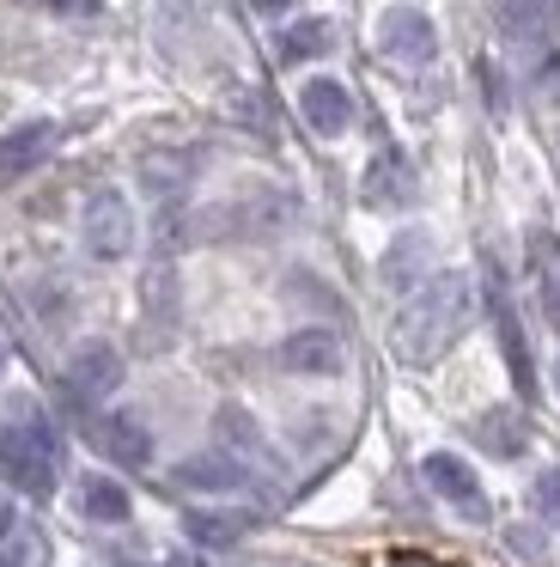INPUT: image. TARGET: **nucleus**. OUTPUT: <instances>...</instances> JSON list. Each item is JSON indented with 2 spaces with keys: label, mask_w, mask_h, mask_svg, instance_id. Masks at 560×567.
Here are the masks:
<instances>
[{
  "label": "nucleus",
  "mask_w": 560,
  "mask_h": 567,
  "mask_svg": "<svg viewBox=\"0 0 560 567\" xmlns=\"http://www.w3.org/2000/svg\"><path fill=\"white\" fill-rule=\"evenodd\" d=\"M469 323H475V287H469V275L438 269V275H426V281L408 293V306L396 311L390 342H396V360H408V367H438V360L463 342V330H469Z\"/></svg>",
  "instance_id": "nucleus-1"
},
{
  "label": "nucleus",
  "mask_w": 560,
  "mask_h": 567,
  "mask_svg": "<svg viewBox=\"0 0 560 567\" xmlns=\"http://www.w3.org/2000/svg\"><path fill=\"white\" fill-rule=\"evenodd\" d=\"M0 476L24 494V501H49L61 482V433L49 421L24 415L0 427Z\"/></svg>",
  "instance_id": "nucleus-2"
},
{
  "label": "nucleus",
  "mask_w": 560,
  "mask_h": 567,
  "mask_svg": "<svg viewBox=\"0 0 560 567\" xmlns=\"http://www.w3.org/2000/svg\"><path fill=\"white\" fill-rule=\"evenodd\" d=\"M80 238L85 250H92L97 262H122L134 250V208L128 196H116V189H97L92 202H85L80 214Z\"/></svg>",
  "instance_id": "nucleus-3"
},
{
  "label": "nucleus",
  "mask_w": 560,
  "mask_h": 567,
  "mask_svg": "<svg viewBox=\"0 0 560 567\" xmlns=\"http://www.w3.org/2000/svg\"><path fill=\"white\" fill-rule=\"evenodd\" d=\"M421 476H426V488L438 494L445 506H457L469 525H487V494H481V476H475L469 464H463L457 452H433L421 464Z\"/></svg>",
  "instance_id": "nucleus-4"
},
{
  "label": "nucleus",
  "mask_w": 560,
  "mask_h": 567,
  "mask_svg": "<svg viewBox=\"0 0 560 567\" xmlns=\"http://www.w3.org/2000/svg\"><path fill=\"white\" fill-rule=\"evenodd\" d=\"M116 384H122V354L110 342H80L68 354V391H73V403L97 409V403H110V396H116Z\"/></svg>",
  "instance_id": "nucleus-5"
},
{
  "label": "nucleus",
  "mask_w": 560,
  "mask_h": 567,
  "mask_svg": "<svg viewBox=\"0 0 560 567\" xmlns=\"http://www.w3.org/2000/svg\"><path fill=\"white\" fill-rule=\"evenodd\" d=\"M377 50H384L390 62H402V68H421V62H433L438 31H433V19H426L421 7H390V13L377 19Z\"/></svg>",
  "instance_id": "nucleus-6"
},
{
  "label": "nucleus",
  "mask_w": 560,
  "mask_h": 567,
  "mask_svg": "<svg viewBox=\"0 0 560 567\" xmlns=\"http://www.w3.org/2000/svg\"><path fill=\"white\" fill-rule=\"evenodd\" d=\"M280 367L299 372V379H335V372H348V348H341L335 330L304 323V330H292L287 342H280Z\"/></svg>",
  "instance_id": "nucleus-7"
},
{
  "label": "nucleus",
  "mask_w": 560,
  "mask_h": 567,
  "mask_svg": "<svg viewBox=\"0 0 560 567\" xmlns=\"http://www.w3.org/2000/svg\"><path fill=\"white\" fill-rule=\"evenodd\" d=\"M487 311H494V336H499V354H506L511 367V384H518V396H536V367H530V348H523V323L518 311H511V293L506 281H487Z\"/></svg>",
  "instance_id": "nucleus-8"
},
{
  "label": "nucleus",
  "mask_w": 560,
  "mask_h": 567,
  "mask_svg": "<svg viewBox=\"0 0 560 567\" xmlns=\"http://www.w3.org/2000/svg\"><path fill=\"white\" fill-rule=\"evenodd\" d=\"M92 445H97V457L116 464V470H146L153 464V433H146V421H134V415H97L92 421Z\"/></svg>",
  "instance_id": "nucleus-9"
},
{
  "label": "nucleus",
  "mask_w": 560,
  "mask_h": 567,
  "mask_svg": "<svg viewBox=\"0 0 560 567\" xmlns=\"http://www.w3.org/2000/svg\"><path fill=\"white\" fill-rule=\"evenodd\" d=\"M299 116H304V123H311L323 141L348 135V128H353V99H348V86H341V80H304V86H299Z\"/></svg>",
  "instance_id": "nucleus-10"
},
{
  "label": "nucleus",
  "mask_w": 560,
  "mask_h": 567,
  "mask_svg": "<svg viewBox=\"0 0 560 567\" xmlns=\"http://www.w3.org/2000/svg\"><path fill=\"white\" fill-rule=\"evenodd\" d=\"M61 147V128L55 123H24L12 135H0V177H24Z\"/></svg>",
  "instance_id": "nucleus-11"
},
{
  "label": "nucleus",
  "mask_w": 560,
  "mask_h": 567,
  "mask_svg": "<svg viewBox=\"0 0 560 567\" xmlns=\"http://www.w3.org/2000/svg\"><path fill=\"white\" fill-rule=\"evenodd\" d=\"M177 482H183V488H201V494H231V488H243V457L195 452V457H183V464H177Z\"/></svg>",
  "instance_id": "nucleus-12"
},
{
  "label": "nucleus",
  "mask_w": 560,
  "mask_h": 567,
  "mask_svg": "<svg viewBox=\"0 0 560 567\" xmlns=\"http://www.w3.org/2000/svg\"><path fill=\"white\" fill-rule=\"evenodd\" d=\"M530 269H536V299H542L548 330L560 336V245L548 233H530Z\"/></svg>",
  "instance_id": "nucleus-13"
},
{
  "label": "nucleus",
  "mask_w": 560,
  "mask_h": 567,
  "mask_svg": "<svg viewBox=\"0 0 560 567\" xmlns=\"http://www.w3.org/2000/svg\"><path fill=\"white\" fill-rule=\"evenodd\" d=\"M80 513L92 518V525H122V518H128V488H122L116 476H85L80 482Z\"/></svg>",
  "instance_id": "nucleus-14"
},
{
  "label": "nucleus",
  "mask_w": 560,
  "mask_h": 567,
  "mask_svg": "<svg viewBox=\"0 0 560 567\" xmlns=\"http://www.w3.org/2000/svg\"><path fill=\"white\" fill-rule=\"evenodd\" d=\"M475 440H481L494 457H518L523 445H530V433H523V415H518V409H487V415L475 421Z\"/></svg>",
  "instance_id": "nucleus-15"
},
{
  "label": "nucleus",
  "mask_w": 560,
  "mask_h": 567,
  "mask_svg": "<svg viewBox=\"0 0 560 567\" xmlns=\"http://www.w3.org/2000/svg\"><path fill=\"white\" fill-rule=\"evenodd\" d=\"M408 165L396 159V153H377L372 172H365V202L372 208H390V202H408Z\"/></svg>",
  "instance_id": "nucleus-16"
},
{
  "label": "nucleus",
  "mask_w": 560,
  "mask_h": 567,
  "mask_svg": "<svg viewBox=\"0 0 560 567\" xmlns=\"http://www.w3.org/2000/svg\"><path fill=\"white\" fill-rule=\"evenodd\" d=\"M183 525H189L195 543H207V549H226V543H238L243 530H250V518H243V513H214V506H201V513H189Z\"/></svg>",
  "instance_id": "nucleus-17"
},
{
  "label": "nucleus",
  "mask_w": 560,
  "mask_h": 567,
  "mask_svg": "<svg viewBox=\"0 0 560 567\" xmlns=\"http://www.w3.org/2000/svg\"><path fill=\"white\" fill-rule=\"evenodd\" d=\"M219 440L231 445V457H262V427H256V415L238 403L219 409Z\"/></svg>",
  "instance_id": "nucleus-18"
},
{
  "label": "nucleus",
  "mask_w": 560,
  "mask_h": 567,
  "mask_svg": "<svg viewBox=\"0 0 560 567\" xmlns=\"http://www.w3.org/2000/svg\"><path fill=\"white\" fill-rule=\"evenodd\" d=\"M323 50H329V25H323V19H299V25L280 38V55H287V62H311V55H323Z\"/></svg>",
  "instance_id": "nucleus-19"
},
{
  "label": "nucleus",
  "mask_w": 560,
  "mask_h": 567,
  "mask_svg": "<svg viewBox=\"0 0 560 567\" xmlns=\"http://www.w3.org/2000/svg\"><path fill=\"white\" fill-rule=\"evenodd\" d=\"M31 561V530L19 513H0V567H24Z\"/></svg>",
  "instance_id": "nucleus-20"
},
{
  "label": "nucleus",
  "mask_w": 560,
  "mask_h": 567,
  "mask_svg": "<svg viewBox=\"0 0 560 567\" xmlns=\"http://www.w3.org/2000/svg\"><path fill=\"white\" fill-rule=\"evenodd\" d=\"M530 506H536V518L560 525V464H554V470H542V476L530 482Z\"/></svg>",
  "instance_id": "nucleus-21"
},
{
  "label": "nucleus",
  "mask_w": 560,
  "mask_h": 567,
  "mask_svg": "<svg viewBox=\"0 0 560 567\" xmlns=\"http://www.w3.org/2000/svg\"><path fill=\"white\" fill-rule=\"evenodd\" d=\"M250 7H256V13H287L292 0H250Z\"/></svg>",
  "instance_id": "nucleus-22"
},
{
  "label": "nucleus",
  "mask_w": 560,
  "mask_h": 567,
  "mask_svg": "<svg viewBox=\"0 0 560 567\" xmlns=\"http://www.w3.org/2000/svg\"><path fill=\"white\" fill-rule=\"evenodd\" d=\"M165 567H207V561H201V555H170Z\"/></svg>",
  "instance_id": "nucleus-23"
},
{
  "label": "nucleus",
  "mask_w": 560,
  "mask_h": 567,
  "mask_svg": "<svg viewBox=\"0 0 560 567\" xmlns=\"http://www.w3.org/2000/svg\"><path fill=\"white\" fill-rule=\"evenodd\" d=\"M0 372H7V348H0Z\"/></svg>",
  "instance_id": "nucleus-24"
}]
</instances>
